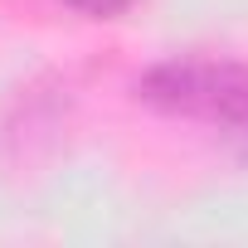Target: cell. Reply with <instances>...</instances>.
<instances>
[{
    "label": "cell",
    "instance_id": "6da1fadb",
    "mask_svg": "<svg viewBox=\"0 0 248 248\" xmlns=\"http://www.w3.org/2000/svg\"><path fill=\"white\" fill-rule=\"evenodd\" d=\"M137 97L166 117H185L248 151V63L180 54L137 78Z\"/></svg>",
    "mask_w": 248,
    "mask_h": 248
},
{
    "label": "cell",
    "instance_id": "7a4b0ae2",
    "mask_svg": "<svg viewBox=\"0 0 248 248\" xmlns=\"http://www.w3.org/2000/svg\"><path fill=\"white\" fill-rule=\"evenodd\" d=\"M68 10H78V15H93V20H117V15H127L137 0H63Z\"/></svg>",
    "mask_w": 248,
    "mask_h": 248
}]
</instances>
